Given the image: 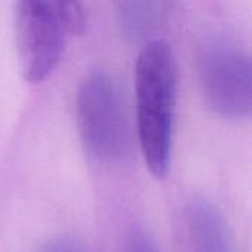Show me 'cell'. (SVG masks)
<instances>
[{"instance_id": "cell-1", "label": "cell", "mask_w": 252, "mask_h": 252, "mask_svg": "<svg viewBox=\"0 0 252 252\" xmlns=\"http://www.w3.org/2000/svg\"><path fill=\"white\" fill-rule=\"evenodd\" d=\"M134 78L140 151L149 173L164 179L171 164L179 81L176 55L165 40L145 43Z\"/></svg>"}, {"instance_id": "cell-2", "label": "cell", "mask_w": 252, "mask_h": 252, "mask_svg": "<svg viewBox=\"0 0 252 252\" xmlns=\"http://www.w3.org/2000/svg\"><path fill=\"white\" fill-rule=\"evenodd\" d=\"M77 124L86 149L97 161L118 164L131 154L133 128L127 99L120 81L108 71H93L81 81Z\"/></svg>"}, {"instance_id": "cell-3", "label": "cell", "mask_w": 252, "mask_h": 252, "mask_svg": "<svg viewBox=\"0 0 252 252\" xmlns=\"http://www.w3.org/2000/svg\"><path fill=\"white\" fill-rule=\"evenodd\" d=\"M199 78L208 106L226 118H248L252 111L251 56L239 46L217 40L204 47Z\"/></svg>"}, {"instance_id": "cell-4", "label": "cell", "mask_w": 252, "mask_h": 252, "mask_svg": "<svg viewBox=\"0 0 252 252\" xmlns=\"http://www.w3.org/2000/svg\"><path fill=\"white\" fill-rule=\"evenodd\" d=\"M13 28L16 56L24 80L30 83L46 80L59 63L65 43V30L53 1H18Z\"/></svg>"}, {"instance_id": "cell-5", "label": "cell", "mask_w": 252, "mask_h": 252, "mask_svg": "<svg viewBox=\"0 0 252 252\" xmlns=\"http://www.w3.org/2000/svg\"><path fill=\"white\" fill-rule=\"evenodd\" d=\"M188 226L198 252H236L229 223L213 202L193 201L188 210Z\"/></svg>"}, {"instance_id": "cell-6", "label": "cell", "mask_w": 252, "mask_h": 252, "mask_svg": "<svg viewBox=\"0 0 252 252\" xmlns=\"http://www.w3.org/2000/svg\"><path fill=\"white\" fill-rule=\"evenodd\" d=\"M170 4L167 1H118L115 13L121 31L134 41H145L164 24Z\"/></svg>"}, {"instance_id": "cell-7", "label": "cell", "mask_w": 252, "mask_h": 252, "mask_svg": "<svg viewBox=\"0 0 252 252\" xmlns=\"http://www.w3.org/2000/svg\"><path fill=\"white\" fill-rule=\"evenodd\" d=\"M65 32L80 35L87 28V12L80 1H53Z\"/></svg>"}, {"instance_id": "cell-8", "label": "cell", "mask_w": 252, "mask_h": 252, "mask_svg": "<svg viewBox=\"0 0 252 252\" xmlns=\"http://www.w3.org/2000/svg\"><path fill=\"white\" fill-rule=\"evenodd\" d=\"M37 252H93L86 244L74 238H55L47 241Z\"/></svg>"}, {"instance_id": "cell-9", "label": "cell", "mask_w": 252, "mask_h": 252, "mask_svg": "<svg viewBox=\"0 0 252 252\" xmlns=\"http://www.w3.org/2000/svg\"><path fill=\"white\" fill-rule=\"evenodd\" d=\"M126 250L127 252H159L151 236L140 229H134L128 235Z\"/></svg>"}]
</instances>
